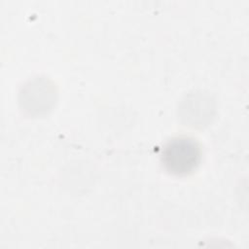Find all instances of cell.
Segmentation results:
<instances>
[{
  "instance_id": "obj_1",
  "label": "cell",
  "mask_w": 249,
  "mask_h": 249,
  "mask_svg": "<svg viewBox=\"0 0 249 249\" xmlns=\"http://www.w3.org/2000/svg\"><path fill=\"white\" fill-rule=\"evenodd\" d=\"M200 157L201 150L198 143L194 138L180 136L165 144L161 160L165 169L170 173L187 175L196 168Z\"/></svg>"
}]
</instances>
